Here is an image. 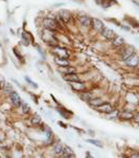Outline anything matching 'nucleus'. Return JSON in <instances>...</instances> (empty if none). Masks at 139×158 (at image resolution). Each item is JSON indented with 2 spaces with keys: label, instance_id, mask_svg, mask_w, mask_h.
<instances>
[{
  "label": "nucleus",
  "instance_id": "1",
  "mask_svg": "<svg viewBox=\"0 0 139 158\" xmlns=\"http://www.w3.org/2000/svg\"><path fill=\"white\" fill-rule=\"evenodd\" d=\"M58 34L59 33H55V31H48V29H45L43 28L41 33V39L44 43L47 44V46H49L50 48L53 47V46H57V45L60 44L59 42V39H58Z\"/></svg>",
  "mask_w": 139,
  "mask_h": 158
},
{
  "label": "nucleus",
  "instance_id": "2",
  "mask_svg": "<svg viewBox=\"0 0 139 158\" xmlns=\"http://www.w3.org/2000/svg\"><path fill=\"white\" fill-rule=\"evenodd\" d=\"M42 25H43V28L51 31H55V33H59L61 31V28H62V24L60 23L58 18L50 17V16H45L42 19Z\"/></svg>",
  "mask_w": 139,
  "mask_h": 158
},
{
  "label": "nucleus",
  "instance_id": "3",
  "mask_svg": "<svg viewBox=\"0 0 139 158\" xmlns=\"http://www.w3.org/2000/svg\"><path fill=\"white\" fill-rule=\"evenodd\" d=\"M136 50H135V47L133 45H130V44H125L124 46L117 48V55L119 57V60L121 62H125L129 59L133 53H135Z\"/></svg>",
  "mask_w": 139,
  "mask_h": 158
},
{
  "label": "nucleus",
  "instance_id": "4",
  "mask_svg": "<svg viewBox=\"0 0 139 158\" xmlns=\"http://www.w3.org/2000/svg\"><path fill=\"white\" fill-rule=\"evenodd\" d=\"M51 53L53 58H62V59H69L70 60L71 57V53L69 52L68 48L61 46L60 44L57 45V46L51 47Z\"/></svg>",
  "mask_w": 139,
  "mask_h": 158
},
{
  "label": "nucleus",
  "instance_id": "5",
  "mask_svg": "<svg viewBox=\"0 0 139 158\" xmlns=\"http://www.w3.org/2000/svg\"><path fill=\"white\" fill-rule=\"evenodd\" d=\"M7 100H9V103L10 104V106L13 107L16 110H19V108L21 107V104H22V98L20 96L19 92L17 90L13 91L10 94L7 96Z\"/></svg>",
  "mask_w": 139,
  "mask_h": 158
},
{
  "label": "nucleus",
  "instance_id": "6",
  "mask_svg": "<svg viewBox=\"0 0 139 158\" xmlns=\"http://www.w3.org/2000/svg\"><path fill=\"white\" fill-rule=\"evenodd\" d=\"M49 150L50 154L52 155L53 158H60L61 155L63 153V150H64V143L62 141L60 140V139L57 138V140H55V143L52 144L50 148H48Z\"/></svg>",
  "mask_w": 139,
  "mask_h": 158
},
{
  "label": "nucleus",
  "instance_id": "7",
  "mask_svg": "<svg viewBox=\"0 0 139 158\" xmlns=\"http://www.w3.org/2000/svg\"><path fill=\"white\" fill-rule=\"evenodd\" d=\"M57 18L59 19V21H60V23L62 24V25H66V24H68L72 20L73 16H72V13L70 12V10L63 9V10H60L58 12Z\"/></svg>",
  "mask_w": 139,
  "mask_h": 158
},
{
  "label": "nucleus",
  "instance_id": "8",
  "mask_svg": "<svg viewBox=\"0 0 139 158\" xmlns=\"http://www.w3.org/2000/svg\"><path fill=\"white\" fill-rule=\"evenodd\" d=\"M91 20H92V17L88 16L86 14H80L76 15V23L79 26L81 27H84V28H91Z\"/></svg>",
  "mask_w": 139,
  "mask_h": 158
},
{
  "label": "nucleus",
  "instance_id": "9",
  "mask_svg": "<svg viewBox=\"0 0 139 158\" xmlns=\"http://www.w3.org/2000/svg\"><path fill=\"white\" fill-rule=\"evenodd\" d=\"M42 123H43L42 116L39 113H37V112H33L28 116V125L33 129H38L40 126L42 125Z\"/></svg>",
  "mask_w": 139,
  "mask_h": 158
},
{
  "label": "nucleus",
  "instance_id": "10",
  "mask_svg": "<svg viewBox=\"0 0 139 158\" xmlns=\"http://www.w3.org/2000/svg\"><path fill=\"white\" fill-rule=\"evenodd\" d=\"M68 85H69V87H70V89L73 91L74 93H76V94H79V93H81V92H84V91L89 90L86 82H84V81L76 82V83H69Z\"/></svg>",
  "mask_w": 139,
  "mask_h": 158
},
{
  "label": "nucleus",
  "instance_id": "11",
  "mask_svg": "<svg viewBox=\"0 0 139 158\" xmlns=\"http://www.w3.org/2000/svg\"><path fill=\"white\" fill-rule=\"evenodd\" d=\"M55 111L58 112V114L60 115L63 119H66V120L71 119L72 116H74L73 112L67 108H65V107L62 105H57V107H55Z\"/></svg>",
  "mask_w": 139,
  "mask_h": 158
},
{
  "label": "nucleus",
  "instance_id": "12",
  "mask_svg": "<svg viewBox=\"0 0 139 158\" xmlns=\"http://www.w3.org/2000/svg\"><path fill=\"white\" fill-rule=\"evenodd\" d=\"M114 106L112 105V104L110 103V102L106 101L105 103L103 104V105H100V107H97V108L94 109L95 112H97L98 114H101V115H107L109 113H111L112 111L114 110Z\"/></svg>",
  "mask_w": 139,
  "mask_h": 158
},
{
  "label": "nucleus",
  "instance_id": "13",
  "mask_svg": "<svg viewBox=\"0 0 139 158\" xmlns=\"http://www.w3.org/2000/svg\"><path fill=\"white\" fill-rule=\"evenodd\" d=\"M124 64H125V66H127V67H129V68H133V69L138 68L139 67V55L137 52L133 53L127 61H125Z\"/></svg>",
  "mask_w": 139,
  "mask_h": 158
},
{
  "label": "nucleus",
  "instance_id": "14",
  "mask_svg": "<svg viewBox=\"0 0 139 158\" xmlns=\"http://www.w3.org/2000/svg\"><path fill=\"white\" fill-rule=\"evenodd\" d=\"M91 28H92V31H95V33L100 34L101 31L105 28V23L103 22V20L98 19V18H92V20H91Z\"/></svg>",
  "mask_w": 139,
  "mask_h": 158
},
{
  "label": "nucleus",
  "instance_id": "15",
  "mask_svg": "<svg viewBox=\"0 0 139 158\" xmlns=\"http://www.w3.org/2000/svg\"><path fill=\"white\" fill-rule=\"evenodd\" d=\"M100 36L103 37V38L105 39V40H107V41L111 42L112 40H113L116 37V34L114 33V31L112 28L108 27V26H105V28L101 31Z\"/></svg>",
  "mask_w": 139,
  "mask_h": 158
},
{
  "label": "nucleus",
  "instance_id": "16",
  "mask_svg": "<svg viewBox=\"0 0 139 158\" xmlns=\"http://www.w3.org/2000/svg\"><path fill=\"white\" fill-rule=\"evenodd\" d=\"M77 96H79V98L81 100L82 102H84V103H88L90 100H92L94 96H98L96 95L94 93V91L92 90H87V91H84V92H81L77 94Z\"/></svg>",
  "mask_w": 139,
  "mask_h": 158
},
{
  "label": "nucleus",
  "instance_id": "17",
  "mask_svg": "<svg viewBox=\"0 0 139 158\" xmlns=\"http://www.w3.org/2000/svg\"><path fill=\"white\" fill-rule=\"evenodd\" d=\"M105 100H104V98L101 95H98V96H94V98H92V100H90L89 102L87 103V105L90 107V108H92L93 110H94L95 108H97V107H100V105H103L104 103H105Z\"/></svg>",
  "mask_w": 139,
  "mask_h": 158
},
{
  "label": "nucleus",
  "instance_id": "18",
  "mask_svg": "<svg viewBox=\"0 0 139 158\" xmlns=\"http://www.w3.org/2000/svg\"><path fill=\"white\" fill-rule=\"evenodd\" d=\"M133 118H134V112L130 111V110H121L119 112V120L121 122H132Z\"/></svg>",
  "mask_w": 139,
  "mask_h": 158
},
{
  "label": "nucleus",
  "instance_id": "19",
  "mask_svg": "<svg viewBox=\"0 0 139 158\" xmlns=\"http://www.w3.org/2000/svg\"><path fill=\"white\" fill-rule=\"evenodd\" d=\"M57 72L61 74V76H66V74L70 73H79L76 66H66V67H57Z\"/></svg>",
  "mask_w": 139,
  "mask_h": 158
},
{
  "label": "nucleus",
  "instance_id": "20",
  "mask_svg": "<svg viewBox=\"0 0 139 158\" xmlns=\"http://www.w3.org/2000/svg\"><path fill=\"white\" fill-rule=\"evenodd\" d=\"M63 80L65 82L69 83H76V82H81L83 81V79L80 76V73H70V74H66V76H63Z\"/></svg>",
  "mask_w": 139,
  "mask_h": 158
},
{
  "label": "nucleus",
  "instance_id": "21",
  "mask_svg": "<svg viewBox=\"0 0 139 158\" xmlns=\"http://www.w3.org/2000/svg\"><path fill=\"white\" fill-rule=\"evenodd\" d=\"M60 158H76V153H74L73 149L68 144H64L63 153Z\"/></svg>",
  "mask_w": 139,
  "mask_h": 158
},
{
  "label": "nucleus",
  "instance_id": "22",
  "mask_svg": "<svg viewBox=\"0 0 139 158\" xmlns=\"http://www.w3.org/2000/svg\"><path fill=\"white\" fill-rule=\"evenodd\" d=\"M111 43V46L113 48H115V49H117V48L124 46V45H125V40L122 38L121 36H118V35H116V37L114 38L112 41L110 42Z\"/></svg>",
  "mask_w": 139,
  "mask_h": 158
},
{
  "label": "nucleus",
  "instance_id": "23",
  "mask_svg": "<svg viewBox=\"0 0 139 158\" xmlns=\"http://www.w3.org/2000/svg\"><path fill=\"white\" fill-rule=\"evenodd\" d=\"M53 63L57 67H66V66H71V61L69 59H62V58H53Z\"/></svg>",
  "mask_w": 139,
  "mask_h": 158
},
{
  "label": "nucleus",
  "instance_id": "24",
  "mask_svg": "<svg viewBox=\"0 0 139 158\" xmlns=\"http://www.w3.org/2000/svg\"><path fill=\"white\" fill-rule=\"evenodd\" d=\"M19 110L21 112V114L24 115V116H29V115L31 114V106L28 105L26 102H22V104H21V107L19 108Z\"/></svg>",
  "mask_w": 139,
  "mask_h": 158
},
{
  "label": "nucleus",
  "instance_id": "25",
  "mask_svg": "<svg viewBox=\"0 0 139 158\" xmlns=\"http://www.w3.org/2000/svg\"><path fill=\"white\" fill-rule=\"evenodd\" d=\"M22 41L25 46H28L29 44L34 43V37L31 36V34L29 33V31H24L22 33Z\"/></svg>",
  "mask_w": 139,
  "mask_h": 158
},
{
  "label": "nucleus",
  "instance_id": "26",
  "mask_svg": "<svg viewBox=\"0 0 139 158\" xmlns=\"http://www.w3.org/2000/svg\"><path fill=\"white\" fill-rule=\"evenodd\" d=\"M119 110L118 109H114L111 113L105 115V119H108V120H111V122H115V120H118L119 118Z\"/></svg>",
  "mask_w": 139,
  "mask_h": 158
},
{
  "label": "nucleus",
  "instance_id": "27",
  "mask_svg": "<svg viewBox=\"0 0 139 158\" xmlns=\"http://www.w3.org/2000/svg\"><path fill=\"white\" fill-rule=\"evenodd\" d=\"M85 141H86L87 143L89 144H92V146L96 147V148H100V149H104V143L103 141L100 140V139H96V138H87L85 139Z\"/></svg>",
  "mask_w": 139,
  "mask_h": 158
},
{
  "label": "nucleus",
  "instance_id": "28",
  "mask_svg": "<svg viewBox=\"0 0 139 158\" xmlns=\"http://www.w3.org/2000/svg\"><path fill=\"white\" fill-rule=\"evenodd\" d=\"M96 2H97V4L101 5L104 9H108V7H110L113 3L117 4L116 0H96Z\"/></svg>",
  "mask_w": 139,
  "mask_h": 158
},
{
  "label": "nucleus",
  "instance_id": "29",
  "mask_svg": "<svg viewBox=\"0 0 139 158\" xmlns=\"http://www.w3.org/2000/svg\"><path fill=\"white\" fill-rule=\"evenodd\" d=\"M13 91H15V88L14 86L12 85V83H10V82H6V85H5V87H4V89L2 90V92L4 93V95L6 96H9L10 93L13 92Z\"/></svg>",
  "mask_w": 139,
  "mask_h": 158
},
{
  "label": "nucleus",
  "instance_id": "30",
  "mask_svg": "<svg viewBox=\"0 0 139 158\" xmlns=\"http://www.w3.org/2000/svg\"><path fill=\"white\" fill-rule=\"evenodd\" d=\"M13 52H14V55L16 56L17 60H18V61H20V63H21V64H23L24 62H25V60L23 59L22 53H21V52H19V49H18V48H16V47L13 48Z\"/></svg>",
  "mask_w": 139,
  "mask_h": 158
},
{
  "label": "nucleus",
  "instance_id": "31",
  "mask_svg": "<svg viewBox=\"0 0 139 158\" xmlns=\"http://www.w3.org/2000/svg\"><path fill=\"white\" fill-rule=\"evenodd\" d=\"M128 20V24H129V26H132V27L134 28H139V22L134 18H131V17H128L127 18Z\"/></svg>",
  "mask_w": 139,
  "mask_h": 158
},
{
  "label": "nucleus",
  "instance_id": "32",
  "mask_svg": "<svg viewBox=\"0 0 139 158\" xmlns=\"http://www.w3.org/2000/svg\"><path fill=\"white\" fill-rule=\"evenodd\" d=\"M24 80H25V82L27 83V84L29 85V86H31L34 88V89H38L39 88V86H38V84L37 83H35L33 80H31L29 79V77H27V76H25L24 77Z\"/></svg>",
  "mask_w": 139,
  "mask_h": 158
},
{
  "label": "nucleus",
  "instance_id": "33",
  "mask_svg": "<svg viewBox=\"0 0 139 158\" xmlns=\"http://www.w3.org/2000/svg\"><path fill=\"white\" fill-rule=\"evenodd\" d=\"M5 85H6V80L2 74H0V89H1V91L4 89Z\"/></svg>",
  "mask_w": 139,
  "mask_h": 158
},
{
  "label": "nucleus",
  "instance_id": "34",
  "mask_svg": "<svg viewBox=\"0 0 139 158\" xmlns=\"http://www.w3.org/2000/svg\"><path fill=\"white\" fill-rule=\"evenodd\" d=\"M58 125L60 126L61 128L65 129V130H66V129H68V128H69V125H67L66 123H63L62 120H58Z\"/></svg>",
  "mask_w": 139,
  "mask_h": 158
},
{
  "label": "nucleus",
  "instance_id": "35",
  "mask_svg": "<svg viewBox=\"0 0 139 158\" xmlns=\"http://www.w3.org/2000/svg\"><path fill=\"white\" fill-rule=\"evenodd\" d=\"M86 132H87V134L90 136V138H94L95 137V131L94 130H92V129H88L86 130Z\"/></svg>",
  "mask_w": 139,
  "mask_h": 158
},
{
  "label": "nucleus",
  "instance_id": "36",
  "mask_svg": "<svg viewBox=\"0 0 139 158\" xmlns=\"http://www.w3.org/2000/svg\"><path fill=\"white\" fill-rule=\"evenodd\" d=\"M133 122H134L135 125L139 126V112H136V113H134V118H133Z\"/></svg>",
  "mask_w": 139,
  "mask_h": 158
},
{
  "label": "nucleus",
  "instance_id": "37",
  "mask_svg": "<svg viewBox=\"0 0 139 158\" xmlns=\"http://www.w3.org/2000/svg\"><path fill=\"white\" fill-rule=\"evenodd\" d=\"M12 82H14V84H15V85H17V86L19 87L20 89H23V86H22V85L20 84L19 82L17 81V80H15V79H12Z\"/></svg>",
  "mask_w": 139,
  "mask_h": 158
},
{
  "label": "nucleus",
  "instance_id": "38",
  "mask_svg": "<svg viewBox=\"0 0 139 158\" xmlns=\"http://www.w3.org/2000/svg\"><path fill=\"white\" fill-rule=\"evenodd\" d=\"M85 158H96V157L93 156V155L91 154V152H90V151H87V152H86V154H85Z\"/></svg>",
  "mask_w": 139,
  "mask_h": 158
},
{
  "label": "nucleus",
  "instance_id": "39",
  "mask_svg": "<svg viewBox=\"0 0 139 158\" xmlns=\"http://www.w3.org/2000/svg\"><path fill=\"white\" fill-rule=\"evenodd\" d=\"M129 158H139V152H134L129 156Z\"/></svg>",
  "mask_w": 139,
  "mask_h": 158
},
{
  "label": "nucleus",
  "instance_id": "40",
  "mask_svg": "<svg viewBox=\"0 0 139 158\" xmlns=\"http://www.w3.org/2000/svg\"><path fill=\"white\" fill-rule=\"evenodd\" d=\"M120 27H121L122 29H125V31H131V27L129 25H122V24H120Z\"/></svg>",
  "mask_w": 139,
  "mask_h": 158
},
{
  "label": "nucleus",
  "instance_id": "41",
  "mask_svg": "<svg viewBox=\"0 0 139 158\" xmlns=\"http://www.w3.org/2000/svg\"><path fill=\"white\" fill-rule=\"evenodd\" d=\"M132 2L133 3H135L137 6H139V0H132Z\"/></svg>",
  "mask_w": 139,
  "mask_h": 158
},
{
  "label": "nucleus",
  "instance_id": "42",
  "mask_svg": "<svg viewBox=\"0 0 139 158\" xmlns=\"http://www.w3.org/2000/svg\"><path fill=\"white\" fill-rule=\"evenodd\" d=\"M3 143H4V140H3V139H2V138H0V146H1V144Z\"/></svg>",
  "mask_w": 139,
  "mask_h": 158
},
{
  "label": "nucleus",
  "instance_id": "43",
  "mask_svg": "<svg viewBox=\"0 0 139 158\" xmlns=\"http://www.w3.org/2000/svg\"><path fill=\"white\" fill-rule=\"evenodd\" d=\"M0 158H2V154L1 153H0Z\"/></svg>",
  "mask_w": 139,
  "mask_h": 158
},
{
  "label": "nucleus",
  "instance_id": "44",
  "mask_svg": "<svg viewBox=\"0 0 139 158\" xmlns=\"http://www.w3.org/2000/svg\"><path fill=\"white\" fill-rule=\"evenodd\" d=\"M138 34H139V29H138Z\"/></svg>",
  "mask_w": 139,
  "mask_h": 158
},
{
  "label": "nucleus",
  "instance_id": "45",
  "mask_svg": "<svg viewBox=\"0 0 139 158\" xmlns=\"http://www.w3.org/2000/svg\"><path fill=\"white\" fill-rule=\"evenodd\" d=\"M0 91H1V89H0Z\"/></svg>",
  "mask_w": 139,
  "mask_h": 158
},
{
  "label": "nucleus",
  "instance_id": "46",
  "mask_svg": "<svg viewBox=\"0 0 139 158\" xmlns=\"http://www.w3.org/2000/svg\"><path fill=\"white\" fill-rule=\"evenodd\" d=\"M2 158H3V157H2Z\"/></svg>",
  "mask_w": 139,
  "mask_h": 158
}]
</instances>
